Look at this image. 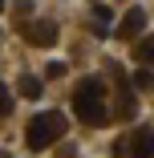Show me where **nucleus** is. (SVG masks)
I'll return each instance as SVG.
<instances>
[{"label":"nucleus","instance_id":"1","mask_svg":"<svg viewBox=\"0 0 154 158\" xmlns=\"http://www.w3.org/2000/svg\"><path fill=\"white\" fill-rule=\"evenodd\" d=\"M73 114L85 126H102L106 122V81L102 77H81V85L73 89Z\"/></svg>","mask_w":154,"mask_h":158},{"label":"nucleus","instance_id":"2","mask_svg":"<svg viewBox=\"0 0 154 158\" xmlns=\"http://www.w3.org/2000/svg\"><path fill=\"white\" fill-rule=\"evenodd\" d=\"M61 138H65V114H57V110L37 114L33 122H28V130H24L28 150H49V146L61 142Z\"/></svg>","mask_w":154,"mask_h":158},{"label":"nucleus","instance_id":"3","mask_svg":"<svg viewBox=\"0 0 154 158\" xmlns=\"http://www.w3.org/2000/svg\"><path fill=\"white\" fill-rule=\"evenodd\" d=\"M146 20H150V16H146V8H130L126 16L118 20V28H110V33H114V37H122V41H138V37L146 33Z\"/></svg>","mask_w":154,"mask_h":158},{"label":"nucleus","instance_id":"4","mask_svg":"<svg viewBox=\"0 0 154 158\" xmlns=\"http://www.w3.org/2000/svg\"><path fill=\"white\" fill-rule=\"evenodd\" d=\"M24 41H28V45H41V49H53V45H57V24H53V20L24 24Z\"/></svg>","mask_w":154,"mask_h":158},{"label":"nucleus","instance_id":"5","mask_svg":"<svg viewBox=\"0 0 154 158\" xmlns=\"http://www.w3.org/2000/svg\"><path fill=\"white\" fill-rule=\"evenodd\" d=\"M150 138H154V130H150V122H142L138 130L130 134V150H134V158H150Z\"/></svg>","mask_w":154,"mask_h":158},{"label":"nucleus","instance_id":"6","mask_svg":"<svg viewBox=\"0 0 154 158\" xmlns=\"http://www.w3.org/2000/svg\"><path fill=\"white\" fill-rule=\"evenodd\" d=\"M94 24H98V28H94L98 37H106L110 28H114V12H110V4H94Z\"/></svg>","mask_w":154,"mask_h":158},{"label":"nucleus","instance_id":"7","mask_svg":"<svg viewBox=\"0 0 154 158\" xmlns=\"http://www.w3.org/2000/svg\"><path fill=\"white\" fill-rule=\"evenodd\" d=\"M150 57H154V37L142 33V41L134 45V61H138V65H150Z\"/></svg>","mask_w":154,"mask_h":158},{"label":"nucleus","instance_id":"8","mask_svg":"<svg viewBox=\"0 0 154 158\" xmlns=\"http://www.w3.org/2000/svg\"><path fill=\"white\" fill-rule=\"evenodd\" d=\"M16 93H20V98H41V77L24 73V77L16 81Z\"/></svg>","mask_w":154,"mask_h":158},{"label":"nucleus","instance_id":"9","mask_svg":"<svg viewBox=\"0 0 154 158\" xmlns=\"http://www.w3.org/2000/svg\"><path fill=\"white\" fill-rule=\"evenodd\" d=\"M12 114V98H8V85L0 81V118H8Z\"/></svg>","mask_w":154,"mask_h":158},{"label":"nucleus","instance_id":"10","mask_svg":"<svg viewBox=\"0 0 154 158\" xmlns=\"http://www.w3.org/2000/svg\"><path fill=\"white\" fill-rule=\"evenodd\" d=\"M134 89H150V69H134Z\"/></svg>","mask_w":154,"mask_h":158},{"label":"nucleus","instance_id":"11","mask_svg":"<svg viewBox=\"0 0 154 158\" xmlns=\"http://www.w3.org/2000/svg\"><path fill=\"white\" fill-rule=\"evenodd\" d=\"M49 77H65V61H53V65H49Z\"/></svg>","mask_w":154,"mask_h":158},{"label":"nucleus","instance_id":"12","mask_svg":"<svg viewBox=\"0 0 154 158\" xmlns=\"http://www.w3.org/2000/svg\"><path fill=\"white\" fill-rule=\"evenodd\" d=\"M0 158H8V150H0Z\"/></svg>","mask_w":154,"mask_h":158},{"label":"nucleus","instance_id":"13","mask_svg":"<svg viewBox=\"0 0 154 158\" xmlns=\"http://www.w3.org/2000/svg\"><path fill=\"white\" fill-rule=\"evenodd\" d=\"M0 8H4V0H0Z\"/></svg>","mask_w":154,"mask_h":158}]
</instances>
